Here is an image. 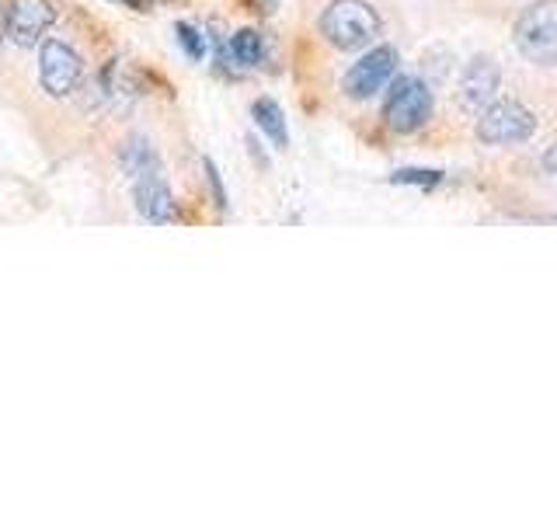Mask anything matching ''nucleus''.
Listing matches in <instances>:
<instances>
[{
	"instance_id": "4",
	"label": "nucleus",
	"mask_w": 557,
	"mask_h": 522,
	"mask_svg": "<svg viewBox=\"0 0 557 522\" xmlns=\"http://www.w3.org/2000/svg\"><path fill=\"white\" fill-rule=\"evenodd\" d=\"M536 133V115L519 101H492L478 119V139L487 147L527 144Z\"/></svg>"
},
{
	"instance_id": "2",
	"label": "nucleus",
	"mask_w": 557,
	"mask_h": 522,
	"mask_svg": "<svg viewBox=\"0 0 557 522\" xmlns=\"http://www.w3.org/2000/svg\"><path fill=\"white\" fill-rule=\"evenodd\" d=\"M516 49L530 63L554 66L557 63V0H536L516 17L512 28Z\"/></svg>"
},
{
	"instance_id": "10",
	"label": "nucleus",
	"mask_w": 557,
	"mask_h": 522,
	"mask_svg": "<svg viewBox=\"0 0 557 522\" xmlns=\"http://www.w3.org/2000/svg\"><path fill=\"white\" fill-rule=\"evenodd\" d=\"M251 119H255V126L261 129V136H265L272 147H278V150H286V147H289V126H286L283 109H278V101H272V98H258V101L251 104Z\"/></svg>"
},
{
	"instance_id": "16",
	"label": "nucleus",
	"mask_w": 557,
	"mask_h": 522,
	"mask_svg": "<svg viewBox=\"0 0 557 522\" xmlns=\"http://www.w3.org/2000/svg\"><path fill=\"white\" fill-rule=\"evenodd\" d=\"M544 167H547L550 174H557V144L544 150Z\"/></svg>"
},
{
	"instance_id": "7",
	"label": "nucleus",
	"mask_w": 557,
	"mask_h": 522,
	"mask_svg": "<svg viewBox=\"0 0 557 522\" xmlns=\"http://www.w3.org/2000/svg\"><path fill=\"white\" fill-rule=\"evenodd\" d=\"M52 22H57V8L49 0H11L4 14V32L14 46L32 49L42 42Z\"/></svg>"
},
{
	"instance_id": "17",
	"label": "nucleus",
	"mask_w": 557,
	"mask_h": 522,
	"mask_svg": "<svg viewBox=\"0 0 557 522\" xmlns=\"http://www.w3.org/2000/svg\"><path fill=\"white\" fill-rule=\"evenodd\" d=\"M255 4V11H261V14H272L275 8H278V0H251Z\"/></svg>"
},
{
	"instance_id": "14",
	"label": "nucleus",
	"mask_w": 557,
	"mask_h": 522,
	"mask_svg": "<svg viewBox=\"0 0 557 522\" xmlns=\"http://www.w3.org/2000/svg\"><path fill=\"white\" fill-rule=\"evenodd\" d=\"M174 32H178V46L188 52V60H206V35L196 28V25H178V28H174Z\"/></svg>"
},
{
	"instance_id": "12",
	"label": "nucleus",
	"mask_w": 557,
	"mask_h": 522,
	"mask_svg": "<svg viewBox=\"0 0 557 522\" xmlns=\"http://www.w3.org/2000/svg\"><path fill=\"white\" fill-rule=\"evenodd\" d=\"M119 167L136 178V174H147V171H161V157L157 150L147 144L144 136H129L126 144L119 147Z\"/></svg>"
},
{
	"instance_id": "6",
	"label": "nucleus",
	"mask_w": 557,
	"mask_h": 522,
	"mask_svg": "<svg viewBox=\"0 0 557 522\" xmlns=\"http://www.w3.org/2000/svg\"><path fill=\"white\" fill-rule=\"evenodd\" d=\"M84 77V63L74 49L60 39H46L39 49V84L42 91L52 98H66L77 91V84Z\"/></svg>"
},
{
	"instance_id": "15",
	"label": "nucleus",
	"mask_w": 557,
	"mask_h": 522,
	"mask_svg": "<svg viewBox=\"0 0 557 522\" xmlns=\"http://www.w3.org/2000/svg\"><path fill=\"white\" fill-rule=\"evenodd\" d=\"M206 167V182H209V191H213V202L220 213H226V188H223V178H220V167L213 161H202Z\"/></svg>"
},
{
	"instance_id": "13",
	"label": "nucleus",
	"mask_w": 557,
	"mask_h": 522,
	"mask_svg": "<svg viewBox=\"0 0 557 522\" xmlns=\"http://www.w3.org/2000/svg\"><path fill=\"white\" fill-rule=\"evenodd\" d=\"M394 185H418V188H435L443 182V171H432V167H400L391 174Z\"/></svg>"
},
{
	"instance_id": "11",
	"label": "nucleus",
	"mask_w": 557,
	"mask_h": 522,
	"mask_svg": "<svg viewBox=\"0 0 557 522\" xmlns=\"http://www.w3.org/2000/svg\"><path fill=\"white\" fill-rule=\"evenodd\" d=\"M223 57L237 70L261 66V60H265V39H261V32H255V28H240L231 35V42L223 46Z\"/></svg>"
},
{
	"instance_id": "5",
	"label": "nucleus",
	"mask_w": 557,
	"mask_h": 522,
	"mask_svg": "<svg viewBox=\"0 0 557 522\" xmlns=\"http://www.w3.org/2000/svg\"><path fill=\"white\" fill-rule=\"evenodd\" d=\"M397 66H400V57L394 46H376L370 52H362V60L348 66V74H345V95L356 101H370L394 80Z\"/></svg>"
},
{
	"instance_id": "1",
	"label": "nucleus",
	"mask_w": 557,
	"mask_h": 522,
	"mask_svg": "<svg viewBox=\"0 0 557 522\" xmlns=\"http://www.w3.org/2000/svg\"><path fill=\"white\" fill-rule=\"evenodd\" d=\"M380 32H383L380 14L366 0H331L321 14V35L342 52L373 46L380 39Z\"/></svg>"
},
{
	"instance_id": "18",
	"label": "nucleus",
	"mask_w": 557,
	"mask_h": 522,
	"mask_svg": "<svg viewBox=\"0 0 557 522\" xmlns=\"http://www.w3.org/2000/svg\"><path fill=\"white\" fill-rule=\"evenodd\" d=\"M122 4H129L133 11H147V4H150V0H122Z\"/></svg>"
},
{
	"instance_id": "8",
	"label": "nucleus",
	"mask_w": 557,
	"mask_h": 522,
	"mask_svg": "<svg viewBox=\"0 0 557 522\" xmlns=\"http://www.w3.org/2000/svg\"><path fill=\"white\" fill-rule=\"evenodd\" d=\"M133 202H136V213L147 223L164 226V223L178 220V206H174V196H171L168 182L161 178V171L136 174L133 178Z\"/></svg>"
},
{
	"instance_id": "3",
	"label": "nucleus",
	"mask_w": 557,
	"mask_h": 522,
	"mask_svg": "<svg viewBox=\"0 0 557 522\" xmlns=\"http://www.w3.org/2000/svg\"><path fill=\"white\" fill-rule=\"evenodd\" d=\"M432 91L422 77H397L383 98V122L394 133H418L432 119Z\"/></svg>"
},
{
	"instance_id": "9",
	"label": "nucleus",
	"mask_w": 557,
	"mask_h": 522,
	"mask_svg": "<svg viewBox=\"0 0 557 522\" xmlns=\"http://www.w3.org/2000/svg\"><path fill=\"white\" fill-rule=\"evenodd\" d=\"M502 84V70L492 57H474L460 77V104L467 112H484L495 101Z\"/></svg>"
}]
</instances>
